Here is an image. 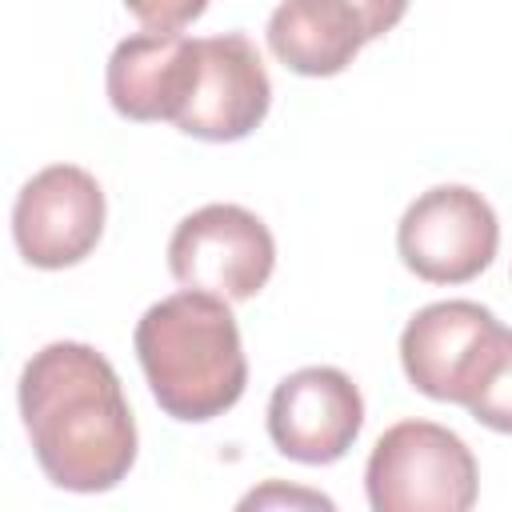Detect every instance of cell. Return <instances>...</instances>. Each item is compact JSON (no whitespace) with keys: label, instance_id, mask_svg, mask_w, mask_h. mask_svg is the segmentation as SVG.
<instances>
[{"label":"cell","instance_id":"2","mask_svg":"<svg viewBox=\"0 0 512 512\" xmlns=\"http://www.w3.org/2000/svg\"><path fill=\"white\" fill-rule=\"evenodd\" d=\"M132 344L156 404L172 420L204 424L244 396L248 360L224 296L184 288L156 300L140 316Z\"/></svg>","mask_w":512,"mask_h":512},{"label":"cell","instance_id":"14","mask_svg":"<svg viewBox=\"0 0 512 512\" xmlns=\"http://www.w3.org/2000/svg\"><path fill=\"white\" fill-rule=\"evenodd\" d=\"M348 4L360 12V20L368 28V40L392 32L404 20V12H408V0H348Z\"/></svg>","mask_w":512,"mask_h":512},{"label":"cell","instance_id":"6","mask_svg":"<svg viewBox=\"0 0 512 512\" xmlns=\"http://www.w3.org/2000/svg\"><path fill=\"white\" fill-rule=\"evenodd\" d=\"M504 324L476 300H436L400 332V364L416 392L440 404H460L480 384Z\"/></svg>","mask_w":512,"mask_h":512},{"label":"cell","instance_id":"8","mask_svg":"<svg viewBox=\"0 0 512 512\" xmlns=\"http://www.w3.org/2000/svg\"><path fill=\"white\" fill-rule=\"evenodd\" d=\"M364 428V396L348 372L312 364L288 372L268 400V436L280 456L336 464Z\"/></svg>","mask_w":512,"mask_h":512},{"label":"cell","instance_id":"9","mask_svg":"<svg viewBox=\"0 0 512 512\" xmlns=\"http://www.w3.org/2000/svg\"><path fill=\"white\" fill-rule=\"evenodd\" d=\"M272 104V80L244 32H220L200 40L196 80L176 128L196 140L228 144L256 132Z\"/></svg>","mask_w":512,"mask_h":512},{"label":"cell","instance_id":"12","mask_svg":"<svg viewBox=\"0 0 512 512\" xmlns=\"http://www.w3.org/2000/svg\"><path fill=\"white\" fill-rule=\"evenodd\" d=\"M464 408L484 428L512 436V328H504L500 348L492 352V360H488L480 384L472 388V396L464 400Z\"/></svg>","mask_w":512,"mask_h":512},{"label":"cell","instance_id":"10","mask_svg":"<svg viewBox=\"0 0 512 512\" xmlns=\"http://www.w3.org/2000/svg\"><path fill=\"white\" fill-rule=\"evenodd\" d=\"M196 56L200 40H188L184 32H136L120 40L108 56V100L124 120L152 124L172 120L188 104L192 80H196Z\"/></svg>","mask_w":512,"mask_h":512},{"label":"cell","instance_id":"5","mask_svg":"<svg viewBox=\"0 0 512 512\" xmlns=\"http://www.w3.org/2000/svg\"><path fill=\"white\" fill-rule=\"evenodd\" d=\"M168 268L184 288L252 300L276 268V240L256 212L240 204H204L176 224Z\"/></svg>","mask_w":512,"mask_h":512},{"label":"cell","instance_id":"13","mask_svg":"<svg viewBox=\"0 0 512 512\" xmlns=\"http://www.w3.org/2000/svg\"><path fill=\"white\" fill-rule=\"evenodd\" d=\"M124 8L152 32H180L204 16L208 0H124Z\"/></svg>","mask_w":512,"mask_h":512},{"label":"cell","instance_id":"1","mask_svg":"<svg viewBox=\"0 0 512 512\" xmlns=\"http://www.w3.org/2000/svg\"><path fill=\"white\" fill-rule=\"evenodd\" d=\"M20 416L40 472L64 492H108L136 464V420L104 352L52 340L20 372Z\"/></svg>","mask_w":512,"mask_h":512},{"label":"cell","instance_id":"7","mask_svg":"<svg viewBox=\"0 0 512 512\" xmlns=\"http://www.w3.org/2000/svg\"><path fill=\"white\" fill-rule=\"evenodd\" d=\"M104 232V192L76 164L40 168L12 204V236L32 268L80 264Z\"/></svg>","mask_w":512,"mask_h":512},{"label":"cell","instance_id":"15","mask_svg":"<svg viewBox=\"0 0 512 512\" xmlns=\"http://www.w3.org/2000/svg\"><path fill=\"white\" fill-rule=\"evenodd\" d=\"M264 504H312V508H332V500L328 496H316V492H284L280 484H268V488H260V492H252V496H244L240 500V508H264Z\"/></svg>","mask_w":512,"mask_h":512},{"label":"cell","instance_id":"3","mask_svg":"<svg viewBox=\"0 0 512 512\" xmlns=\"http://www.w3.org/2000/svg\"><path fill=\"white\" fill-rule=\"evenodd\" d=\"M376 512H468L480 492L472 448L432 420H400L376 440L368 468Z\"/></svg>","mask_w":512,"mask_h":512},{"label":"cell","instance_id":"4","mask_svg":"<svg viewBox=\"0 0 512 512\" xmlns=\"http://www.w3.org/2000/svg\"><path fill=\"white\" fill-rule=\"evenodd\" d=\"M500 244L492 204L468 184H436L420 192L396 228V252L408 272L428 284L476 280Z\"/></svg>","mask_w":512,"mask_h":512},{"label":"cell","instance_id":"11","mask_svg":"<svg viewBox=\"0 0 512 512\" xmlns=\"http://www.w3.org/2000/svg\"><path fill=\"white\" fill-rule=\"evenodd\" d=\"M368 44V28L348 0H284L268 16L272 56L300 76H336Z\"/></svg>","mask_w":512,"mask_h":512}]
</instances>
